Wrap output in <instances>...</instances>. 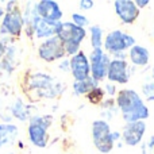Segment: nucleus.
I'll return each mask as SVG.
<instances>
[{
	"instance_id": "obj_1",
	"label": "nucleus",
	"mask_w": 154,
	"mask_h": 154,
	"mask_svg": "<svg viewBox=\"0 0 154 154\" xmlns=\"http://www.w3.org/2000/svg\"><path fill=\"white\" fill-rule=\"evenodd\" d=\"M116 106L126 123L143 122L150 115L147 106L134 89L119 91L116 95Z\"/></svg>"
},
{
	"instance_id": "obj_2",
	"label": "nucleus",
	"mask_w": 154,
	"mask_h": 154,
	"mask_svg": "<svg viewBox=\"0 0 154 154\" xmlns=\"http://www.w3.org/2000/svg\"><path fill=\"white\" fill-rule=\"evenodd\" d=\"M57 37L60 38L65 48V53L68 56H75L80 51V45L87 37V31L82 27L76 26L73 22H65L60 23Z\"/></svg>"
},
{
	"instance_id": "obj_3",
	"label": "nucleus",
	"mask_w": 154,
	"mask_h": 154,
	"mask_svg": "<svg viewBox=\"0 0 154 154\" xmlns=\"http://www.w3.org/2000/svg\"><path fill=\"white\" fill-rule=\"evenodd\" d=\"M53 118L50 115L46 116H30V125H29V138L31 141L32 145H35L37 147H43L48 146L49 142V134H48V128L50 127Z\"/></svg>"
},
{
	"instance_id": "obj_4",
	"label": "nucleus",
	"mask_w": 154,
	"mask_h": 154,
	"mask_svg": "<svg viewBox=\"0 0 154 154\" xmlns=\"http://www.w3.org/2000/svg\"><path fill=\"white\" fill-rule=\"evenodd\" d=\"M16 2L7 3V12L4 14L2 19V27L0 34H8L11 37H19L22 34V30L24 27L23 14L20 8L15 7Z\"/></svg>"
},
{
	"instance_id": "obj_5",
	"label": "nucleus",
	"mask_w": 154,
	"mask_h": 154,
	"mask_svg": "<svg viewBox=\"0 0 154 154\" xmlns=\"http://www.w3.org/2000/svg\"><path fill=\"white\" fill-rule=\"evenodd\" d=\"M92 139L95 147L100 153L107 154L114 149L115 141L112 138V131L107 120L99 119L92 123Z\"/></svg>"
},
{
	"instance_id": "obj_6",
	"label": "nucleus",
	"mask_w": 154,
	"mask_h": 154,
	"mask_svg": "<svg viewBox=\"0 0 154 154\" xmlns=\"http://www.w3.org/2000/svg\"><path fill=\"white\" fill-rule=\"evenodd\" d=\"M134 45H135V39H134L133 35L126 34L120 30L109 31L107 37L104 38L103 43L107 54H112V56L125 53L126 50H130Z\"/></svg>"
},
{
	"instance_id": "obj_7",
	"label": "nucleus",
	"mask_w": 154,
	"mask_h": 154,
	"mask_svg": "<svg viewBox=\"0 0 154 154\" xmlns=\"http://www.w3.org/2000/svg\"><path fill=\"white\" fill-rule=\"evenodd\" d=\"M29 84L30 88L37 91L42 97H56L62 91V85L60 82H54L50 76L43 75V73H35L34 76H31Z\"/></svg>"
},
{
	"instance_id": "obj_8",
	"label": "nucleus",
	"mask_w": 154,
	"mask_h": 154,
	"mask_svg": "<svg viewBox=\"0 0 154 154\" xmlns=\"http://www.w3.org/2000/svg\"><path fill=\"white\" fill-rule=\"evenodd\" d=\"M111 62L109 54L104 53L103 49H93L89 54V64H91V77L95 81H103L107 79L108 65Z\"/></svg>"
},
{
	"instance_id": "obj_9",
	"label": "nucleus",
	"mask_w": 154,
	"mask_h": 154,
	"mask_svg": "<svg viewBox=\"0 0 154 154\" xmlns=\"http://www.w3.org/2000/svg\"><path fill=\"white\" fill-rule=\"evenodd\" d=\"M65 54L66 53H65L64 43L60 41L57 35L49 38V39H45L38 48V56L41 60L46 62H54L62 58Z\"/></svg>"
},
{
	"instance_id": "obj_10",
	"label": "nucleus",
	"mask_w": 154,
	"mask_h": 154,
	"mask_svg": "<svg viewBox=\"0 0 154 154\" xmlns=\"http://www.w3.org/2000/svg\"><path fill=\"white\" fill-rule=\"evenodd\" d=\"M130 69H128V62L126 60H116L112 58L108 65V72L107 79L108 82L112 84H127L130 80Z\"/></svg>"
},
{
	"instance_id": "obj_11",
	"label": "nucleus",
	"mask_w": 154,
	"mask_h": 154,
	"mask_svg": "<svg viewBox=\"0 0 154 154\" xmlns=\"http://www.w3.org/2000/svg\"><path fill=\"white\" fill-rule=\"evenodd\" d=\"M69 61H70V72H72L75 81H84V80L89 79L91 64H89V58L85 56L84 51L80 50Z\"/></svg>"
},
{
	"instance_id": "obj_12",
	"label": "nucleus",
	"mask_w": 154,
	"mask_h": 154,
	"mask_svg": "<svg viewBox=\"0 0 154 154\" xmlns=\"http://www.w3.org/2000/svg\"><path fill=\"white\" fill-rule=\"evenodd\" d=\"M35 10L41 19L48 20L50 23H60L62 18V11L58 3L53 0H42L35 4Z\"/></svg>"
},
{
	"instance_id": "obj_13",
	"label": "nucleus",
	"mask_w": 154,
	"mask_h": 154,
	"mask_svg": "<svg viewBox=\"0 0 154 154\" xmlns=\"http://www.w3.org/2000/svg\"><path fill=\"white\" fill-rule=\"evenodd\" d=\"M145 133H146L145 122L126 123L122 130V139L127 146H137L142 142Z\"/></svg>"
},
{
	"instance_id": "obj_14",
	"label": "nucleus",
	"mask_w": 154,
	"mask_h": 154,
	"mask_svg": "<svg viewBox=\"0 0 154 154\" xmlns=\"http://www.w3.org/2000/svg\"><path fill=\"white\" fill-rule=\"evenodd\" d=\"M115 12L125 24H131L138 19L139 8L137 7L135 2L133 0H116L114 3Z\"/></svg>"
},
{
	"instance_id": "obj_15",
	"label": "nucleus",
	"mask_w": 154,
	"mask_h": 154,
	"mask_svg": "<svg viewBox=\"0 0 154 154\" xmlns=\"http://www.w3.org/2000/svg\"><path fill=\"white\" fill-rule=\"evenodd\" d=\"M60 23H61V22H60ZM60 23H50V22L43 20V19H41L39 16H37V19H35V22H34L35 37L39 38V39H42V38L49 39V38L54 37V35H57Z\"/></svg>"
},
{
	"instance_id": "obj_16",
	"label": "nucleus",
	"mask_w": 154,
	"mask_h": 154,
	"mask_svg": "<svg viewBox=\"0 0 154 154\" xmlns=\"http://www.w3.org/2000/svg\"><path fill=\"white\" fill-rule=\"evenodd\" d=\"M128 58H130L131 64L135 66H146L149 64L150 53L146 48L141 45H134L133 48L128 50Z\"/></svg>"
},
{
	"instance_id": "obj_17",
	"label": "nucleus",
	"mask_w": 154,
	"mask_h": 154,
	"mask_svg": "<svg viewBox=\"0 0 154 154\" xmlns=\"http://www.w3.org/2000/svg\"><path fill=\"white\" fill-rule=\"evenodd\" d=\"M18 127L12 123H2L0 125V147L4 145L12 143L18 137Z\"/></svg>"
},
{
	"instance_id": "obj_18",
	"label": "nucleus",
	"mask_w": 154,
	"mask_h": 154,
	"mask_svg": "<svg viewBox=\"0 0 154 154\" xmlns=\"http://www.w3.org/2000/svg\"><path fill=\"white\" fill-rule=\"evenodd\" d=\"M11 112H12V115L16 119L22 120V122L30 119L29 106H26V104L22 101V99H16V101L11 106Z\"/></svg>"
},
{
	"instance_id": "obj_19",
	"label": "nucleus",
	"mask_w": 154,
	"mask_h": 154,
	"mask_svg": "<svg viewBox=\"0 0 154 154\" xmlns=\"http://www.w3.org/2000/svg\"><path fill=\"white\" fill-rule=\"evenodd\" d=\"M96 87H99V82L95 81L92 77L84 80V81H75L73 82V91H75V93L77 96L85 95V93H88L89 91H92L93 88H96Z\"/></svg>"
},
{
	"instance_id": "obj_20",
	"label": "nucleus",
	"mask_w": 154,
	"mask_h": 154,
	"mask_svg": "<svg viewBox=\"0 0 154 154\" xmlns=\"http://www.w3.org/2000/svg\"><path fill=\"white\" fill-rule=\"evenodd\" d=\"M91 32V45H92L93 49H101L104 43L103 39V30H101L100 26H92L89 29Z\"/></svg>"
},
{
	"instance_id": "obj_21",
	"label": "nucleus",
	"mask_w": 154,
	"mask_h": 154,
	"mask_svg": "<svg viewBox=\"0 0 154 154\" xmlns=\"http://www.w3.org/2000/svg\"><path fill=\"white\" fill-rule=\"evenodd\" d=\"M142 93L147 100H154V68L150 72V76L146 79V81L142 85Z\"/></svg>"
},
{
	"instance_id": "obj_22",
	"label": "nucleus",
	"mask_w": 154,
	"mask_h": 154,
	"mask_svg": "<svg viewBox=\"0 0 154 154\" xmlns=\"http://www.w3.org/2000/svg\"><path fill=\"white\" fill-rule=\"evenodd\" d=\"M104 89L100 87H96L93 88L92 91H89V92L87 93V99L88 101H89L91 104H93V106H97V104L103 103V99H104Z\"/></svg>"
},
{
	"instance_id": "obj_23",
	"label": "nucleus",
	"mask_w": 154,
	"mask_h": 154,
	"mask_svg": "<svg viewBox=\"0 0 154 154\" xmlns=\"http://www.w3.org/2000/svg\"><path fill=\"white\" fill-rule=\"evenodd\" d=\"M72 19H73V23H75L76 26L82 27V29L89 24L88 18L87 16H84V15H81V14H72Z\"/></svg>"
},
{
	"instance_id": "obj_24",
	"label": "nucleus",
	"mask_w": 154,
	"mask_h": 154,
	"mask_svg": "<svg viewBox=\"0 0 154 154\" xmlns=\"http://www.w3.org/2000/svg\"><path fill=\"white\" fill-rule=\"evenodd\" d=\"M142 154H154V137L152 135L142 146Z\"/></svg>"
},
{
	"instance_id": "obj_25",
	"label": "nucleus",
	"mask_w": 154,
	"mask_h": 154,
	"mask_svg": "<svg viewBox=\"0 0 154 154\" xmlns=\"http://www.w3.org/2000/svg\"><path fill=\"white\" fill-rule=\"evenodd\" d=\"M104 93L106 95H108V96H115L118 93V91H116V87H115V84H112V82H107L106 85H104Z\"/></svg>"
},
{
	"instance_id": "obj_26",
	"label": "nucleus",
	"mask_w": 154,
	"mask_h": 154,
	"mask_svg": "<svg viewBox=\"0 0 154 154\" xmlns=\"http://www.w3.org/2000/svg\"><path fill=\"white\" fill-rule=\"evenodd\" d=\"M93 0H80L79 2V7L81 8V10H91V8L93 7Z\"/></svg>"
},
{
	"instance_id": "obj_27",
	"label": "nucleus",
	"mask_w": 154,
	"mask_h": 154,
	"mask_svg": "<svg viewBox=\"0 0 154 154\" xmlns=\"http://www.w3.org/2000/svg\"><path fill=\"white\" fill-rule=\"evenodd\" d=\"M60 68H61L62 70H65V72H66L68 69H70V61H69V60H64V61L60 64Z\"/></svg>"
},
{
	"instance_id": "obj_28",
	"label": "nucleus",
	"mask_w": 154,
	"mask_h": 154,
	"mask_svg": "<svg viewBox=\"0 0 154 154\" xmlns=\"http://www.w3.org/2000/svg\"><path fill=\"white\" fill-rule=\"evenodd\" d=\"M149 3H150L149 0H137L135 4H137V7H138L139 10H141V8H145V7H146V5L149 4Z\"/></svg>"
},
{
	"instance_id": "obj_29",
	"label": "nucleus",
	"mask_w": 154,
	"mask_h": 154,
	"mask_svg": "<svg viewBox=\"0 0 154 154\" xmlns=\"http://www.w3.org/2000/svg\"><path fill=\"white\" fill-rule=\"evenodd\" d=\"M4 53H5V46H4V43L0 41V62H2V58H3V56H4Z\"/></svg>"
},
{
	"instance_id": "obj_30",
	"label": "nucleus",
	"mask_w": 154,
	"mask_h": 154,
	"mask_svg": "<svg viewBox=\"0 0 154 154\" xmlns=\"http://www.w3.org/2000/svg\"><path fill=\"white\" fill-rule=\"evenodd\" d=\"M3 16H4V11L2 10V8H0V20H2V18Z\"/></svg>"
}]
</instances>
